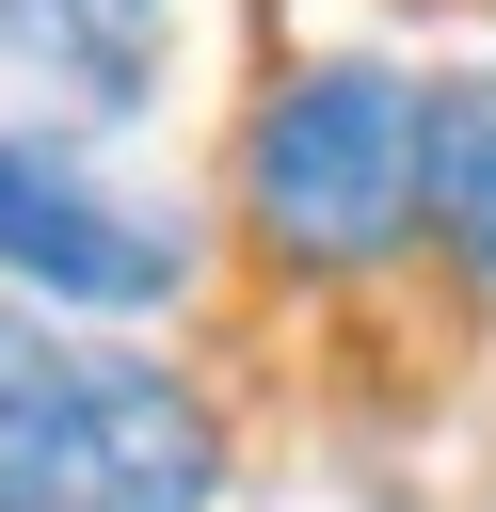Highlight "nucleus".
Returning <instances> with one entry per match:
<instances>
[{
  "label": "nucleus",
  "instance_id": "f257e3e1",
  "mask_svg": "<svg viewBox=\"0 0 496 512\" xmlns=\"http://www.w3.org/2000/svg\"><path fill=\"white\" fill-rule=\"evenodd\" d=\"M224 496V432L176 368L0 304V512H208Z\"/></svg>",
  "mask_w": 496,
  "mask_h": 512
},
{
  "label": "nucleus",
  "instance_id": "f03ea898",
  "mask_svg": "<svg viewBox=\"0 0 496 512\" xmlns=\"http://www.w3.org/2000/svg\"><path fill=\"white\" fill-rule=\"evenodd\" d=\"M240 192H256V224H272L288 256H320V272L384 256L400 208H416V96H400L384 64H288V80L256 96Z\"/></svg>",
  "mask_w": 496,
  "mask_h": 512
},
{
  "label": "nucleus",
  "instance_id": "7ed1b4c3",
  "mask_svg": "<svg viewBox=\"0 0 496 512\" xmlns=\"http://www.w3.org/2000/svg\"><path fill=\"white\" fill-rule=\"evenodd\" d=\"M0 272H16V304H96V320H128V304H176L192 240H176L160 208H112L80 160H48V144L0 128Z\"/></svg>",
  "mask_w": 496,
  "mask_h": 512
},
{
  "label": "nucleus",
  "instance_id": "20e7f679",
  "mask_svg": "<svg viewBox=\"0 0 496 512\" xmlns=\"http://www.w3.org/2000/svg\"><path fill=\"white\" fill-rule=\"evenodd\" d=\"M160 48H176V0H0V112H32V128H128L160 96Z\"/></svg>",
  "mask_w": 496,
  "mask_h": 512
},
{
  "label": "nucleus",
  "instance_id": "39448f33",
  "mask_svg": "<svg viewBox=\"0 0 496 512\" xmlns=\"http://www.w3.org/2000/svg\"><path fill=\"white\" fill-rule=\"evenodd\" d=\"M416 208H432V240L496 288V80H432V96H416Z\"/></svg>",
  "mask_w": 496,
  "mask_h": 512
}]
</instances>
